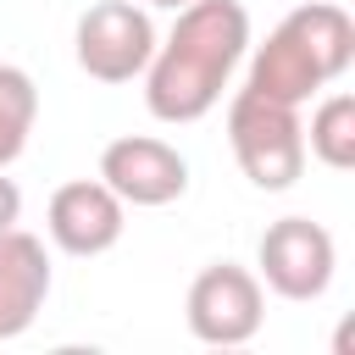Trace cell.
I'll return each instance as SVG.
<instances>
[{
	"label": "cell",
	"instance_id": "obj_1",
	"mask_svg": "<svg viewBox=\"0 0 355 355\" xmlns=\"http://www.w3.org/2000/svg\"><path fill=\"white\" fill-rule=\"evenodd\" d=\"M250 50V11L239 0H189L144 67V105L155 122H200L216 111L233 67Z\"/></svg>",
	"mask_w": 355,
	"mask_h": 355
},
{
	"label": "cell",
	"instance_id": "obj_2",
	"mask_svg": "<svg viewBox=\"0 0 355 355\" xmlns=\"http://www.w3.org/2000/svg\"><path fill=\"white\" fill-rule=\"evenodd\" d=\"M349 61H355L349 11L333 6V0H311V6H294L266 33V44H255L244 89L266 94V100H283V105H305L316 89L344 78Z\"/></svg>",
	"mask_w": 355,
	"mask_h": 355
},
{
	"label": "cell",
	"instance_id": "obj_3",
	"mask_svg": "<svg viewBox=\"0 0 355 355\" xmlns=\"http://www.w3.org/2000/svg\"><path fill=\"white\" fill-rule=\"evenodd\" d=\"M227 144H233L239 172L261 194H283L305 172V122H300V105H283V100L239 89L233 105H227Z\"/></svg>",
	"mask_w": 355,
	"mask_h": 355
},
{
	"label": "cell",
	"instance_id": "obj_4",
	"mask_svg": "<svg viewBox=\"0 0 355 355\" xmlns=\"http://www.w3.org/2000/svg\"><path fill=\"white\" fill-rule=\"evenodd\" d=\"M72 55L94 83H133L155 55V22L133 0H100L78 17Z\"/></svg>",
	"mask_w": 355,
	"mask_h": 355
},
{
	"label": "cell",
	"instance_id": "obj_5",
	"mask_svg": "<svg viewBox=\"0 0 355 355\" xmlns=\"http://www.w3.org/2000/svg\"><path fill=\"white\" fill-rule=\"evenodd\" d=\"M255 261H261V272H255L261 288H272L277 300L305 305V300H322V294H327L333 266H338V244H333V233H327L322 222H311V216H277V222L261 233Z\"/></svg>",
	"mask_w": 355,
	"mask_h": 355
},
{
	"label": "cell",
	"instance_id": "obj_6",
	"mask_svg": "<svg viewBox=\"0 0 355 355\" xmlns=\"http://www.w3.org/2000/svg\"><path fill=\"white\" fill-rule=\"evenodd\" d=\"M183 316H189V333L200 344H250L266 322V288L250 266H233V261H211L194 283H189V300H183Z\"/></svg>",
	"mask_w": 355,
	"mask_h": 355
},
{
	"label": "cell",
	"instance_id": "obj_7",
	"mask_svg": "<svg viewBox=\"0 0 355 355\" xmlns=\"http://www.w3.org/2000/svg\"><path fill=\"white\" fill-rule=\"evenodd\" d=\"M100 183L122 205H172L189 194V161L166 139L128 133L100 150Z\"/></svg>",
	"mask_w": 355,
	"mask_h": 355
},
{
	"label": "cell",
	"instance_id": "obj_8",
	"mask_svg": "<svg viewBox=\"0 0 355 355\" xmlns=\"http://www.w3.org/2000/svg\"><path fill=\"white\" fill-rule=\"evenodd\" d=\"M128 227V205L100 183V178H72L50 194V211H44V233L55 250L67 255H105Z\"/></svg>",
	"mask_w": 355,
	"mask_h": 355
},
{
	"label": "cell",
	"instance_id": "obj_9",
	"mask_svg": "<svg viewBox=\"0 0 355 355\" xmlns=\"http://www.w3.org/2000/svg\"><path fill=\"white\" fill-rule=\"evenodd\" d=\"M50 300V255L44 239L6 227L0 233V338H22Z\"/></svg>",
	"mask_w": 355,
	"mask_h": 355
},
{
	"label": "cell",
	"instance_id": "obj_10",
	"mask_svg": "<svg viewBox=\"0 0 355 355\" xmlns=\"http://www.w3.org/2000/svg\"><path fill=\"white\" fill-rule=\"evenodd\" d=\"M33 122H39V83L22 67L0 61V172L28 150Z\"/></svg>",
	"mask_w": 355,
	"mask_h": 355
},
{
	"label": "cell",
	"instance_id": "obj_11",
	"mask_svg": "<svg viewBox=\"0 0 355 355\" xmlns=\"http://www.w3.org/2000/svg\"><path fill=\"white\" fill-rule=\"evenodd\" d=\"M305 150H311L322 166H333V172H349V166H355V94H327V100L311 111Z\"/></svg>",
	"mask_w": 355,
	"mask_h": 355
},
{
	"label": "cell",
	"instance_id": "obj_12",
	"mask_svg": "<svg viewBox=\"0 0 355 355\" xmlns=\"http://www.w3.org/2000/svg\"><path fill=\"white\" fill-rule=\"evenodd\" d=\"M17 216H22V189L0 172V233H6V227H17Z\"/></svg>",
	"mask_w": 355,
	"mask_h": 355
},
{
	"label": "cell",
	"instance_id": "obj_13",
	"mask_svg": "<svg viewBox=\"0 0 355 355\" xmlns=\"http://www.w3.org/2000/svg\"><path fill=\"white\" fill-rule=\"evenodd\" d=\"M144 6H166V11H183L189 0H144Z\"/></svg>",
	"mask_w": 355,
	"mask_h": 355
}]
</instances>
